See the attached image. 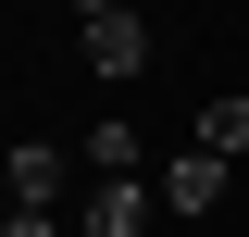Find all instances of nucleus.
Instances as JSON below:
<instances>
[{
  "label": "nucleus",
  "instance_id": "nucleus-1",
  "mask_svg": "<svg viewBox=\"0 0 249 237\" xmlns=\"http://www.w3.org/2000/svg\"><path fill=\"white\" fill-rule=\"evenodd\" d=\"M150 225H162V187L150 175H112V187L75 200V237H150Z\"/></svg>",
  "mask_w": 249,
  "mask_h": 237
},
{
  "label": "nucleus",
  "instance_id": "nucleus-2",
  "mask_svg": "<svg viewBox=\"0 0 249 237\" xmlns=\"http://www.w3.org/2000/svg\"><path fill=\"white\" fill-rule=\"evenodd\" d=\"M88 75H112V88H137V75H150V25H137V0H124V13H88Z\"/></svg>",
  "mask_w": 249,
  "mask_h": 237
},
{
  "label": "nucleus",
  "instance_id": "nucleus-3",
  "mask_svg": "<svg viewBox=\"0 0 249 237\" xmlns=\"http://www.w3.org/2000/svg\"><path fill=\"white\" fill-rule=\"evenodd\" d=\"M62 187H75V150H62V138H13V200L62 212Z\"/></svg>",
  "mask_w": 249,
  "mask_h": 237
},
{
  "label": "nucleus",
  "instance_id": "nucleus-4",
  "mask_svg": "<svg viewBox=\"0 0 249 237\" xmlns=\"http://www.w3.org/2000/svg\"><path fill=\"white\" fill-rule=\"evenodd\" d=\"M150 187H162V212H224V162H212V150H175Z\"/></svg>",
  "mask_w": 249,
  "mask_h": 237
},
{
  "label": "nucleus",
  "instance_id": "nucleus-5",
  "mask_svg": "<svg viewBox=\"0 0 249 237\" xmlns=\"http://www.w3.org/2000/svg\"><path fill=\"white\" fill-rule=\"evenodd\" d=\"M75 162H88L100 187H112V175H137V113H100L88 138H75Z\"/></svg>",
  "mask_w": 249,
  "mask_h": 237
},
{
  "label": "nucleus",
  "instance_id": "nucleus-6",
  "mask_svg": "<svg viewBox=\"0 0 249 237\" xmlns=\"http://www.w3.org/2000/svg\"><path fill=\"white\" fill-rule=\"evenodd\" d=\"M187 150H212V162H237V150H249V100H199Z\"/></svg>",
  "mask_w": 249,
  "mask_h": 237
},
{
  "label": "nucleus",
  "instance_id": "nucleus-7",
  "mask_svg": "<svg viewBox=\"0 0 249 237\" xmlns=\"http://www.w3.org/2000/svg\"><path fill=\"white\" fill-rule=\"evenodd\" d=\"M0 237H62V212H37V200H13V212H0Z\"/></svg>",
  "mask_w": 249,
  "mask_h": 237
},
{
  "label": "nucleus",
  "instance_id": "nucleus-8",
  "mask_svg": "<svg viewBox=\"0 0 249 237\" xmlns=\"http://www.w3.org/2000/svg\"><path fill=\"white\" fill-rule=\"evenodd\" d=\"M88 13H124V0H75V25H88Z\"/></svg>",
  "mask_w": 249,
  "mask_h": 237
}]
</instances>
